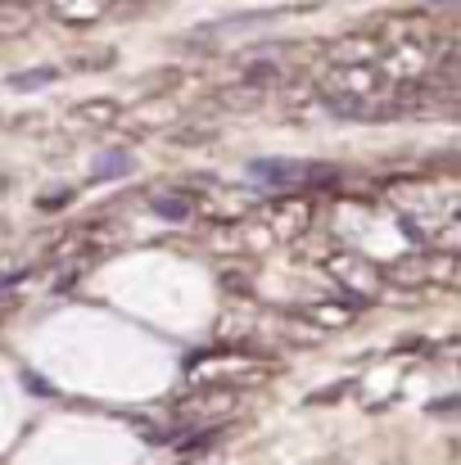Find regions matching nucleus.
<instances>
[{
    "label": "nucleus",
    "mask_w": 461,
    "mask_h": 465,
    "mask_svg": "<svg viewBox=\"0 0 461 465\" xmlns=\"http://www.w3.org/2000/svg\"><path fill=\"white\" fill-rule=\"evenodd\" d=\"M154 213L158 217H172V222H181V217H190V199L176 190V194H158L154 199Z\"/></svg>",
    "instance_id": "nucleus-8"
},
{
    "label": "nucleus",
    "mask_w": 461,
    "mask_h": 465,
    "mask_svg": "<svg viewBox=\"0 0 461 465\" xmlns=\"http://www.w3.org/2000/svg\"><path fill=\"white\" fill-rule=\"evenodd\" d=\"M254 181L263 185H276V190H304V185H330L339 172L326 167V163H299V158H258L254 167Z\"/></svg>",
    "instance_id": "nucleus-2"
},
{
    "label": "nucleus",
    "mask_w": 461,
    "mask_h": 465,
    "mask_svg": "<svg viewBox=\"0 0 461 465\" xmlns=\"http://www.w3.org/2000/svg\"><path fill=\"white\" fill-rule=\"evenodd\" d=\"M127 172H132V154L127 150H109L95 163V181H114V176H127Z\"/></svg>",
    "instance_id": "nucleus-6"
},
{
    "label": "nucleus",
    "mask_w": 461,
    "mask_h": 465,
    "mask_svg": "<svg viewBox=\"0 0 461 465\" xmlns=\"http://www.w3.org/2000/svg\"><path fill=\"white\" fill-rule=\"evenodd\" d=\"M55 77H59V68H32V73H14L9 86L14 91H36V86H50Z\"/></svg>",
    "instance_id": "nucleus-7"
},
{
    "label": "nucleus",
    "mask_w": 461,
    "mask_h": 465,
    "mask_svg": "<svg viewBox=\"0 0 461 465\" xmlns=\"http://www.w3.org/2000/svg\"><path fill=\"white\" fill-rule=\"evenodd\" d=\"M118 118H123L118 100H82V104H73V123H86V127H114Z\"/></svg>",
    "instance_id": "nucleus-5"
},
{
    "label": "nucleus",
    "mask_w": 461,
    "mask_h": 465,
    "mask_svg": "<svg viewBox=\"0 0 461 465\" xmlns=\"http://www.w3.org/2000/svg\"><path fill=\"white\" fill-rule=\"evenodd\" d=\"M258 217H263V235L295 240V235H304L307 226H312V199H304L299 190H286V194L267 199L258 208Z\"/></svg>",
    "instance_id": "nucleus-3"
},
{
    "label": "nucleus",
    "mask_w": 461,
    "mask_h": 465,
    "mask_svg": "<svg viewBox=\"0 0 461 465\" xmlns=\"http://www.w3.org/2000/svg\"><path fill=\"white\" fill-rule=\"evenodd\" d=\"M457 249H426L416 258H403L394 262L389 281L398 285H435V290H453L457 285Z\"/></svg>",
    "instance_id": "nucleus-1"
},
{
    "label": "nucleus",
    "mask_w": 461,
    "mask_h": 465,
    "mask_svg": "<svg viewBox=\"0 0 461 465\" xmlns=\"http://www.w3.org/2000/svg\"><path fill=\"white\" fill-rule=\"evenodd\" d=\"M45 5H50V14H55L59 23L82 27V23H95V18L105 14V5H109V0H45Z\"/></svg>",
    "instance_id": "nucleus-4"
}]
</instances>
